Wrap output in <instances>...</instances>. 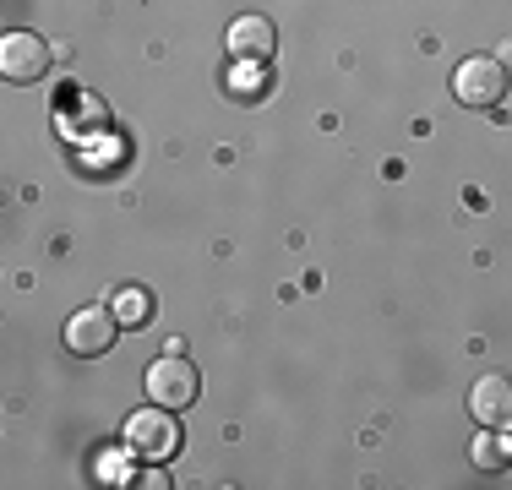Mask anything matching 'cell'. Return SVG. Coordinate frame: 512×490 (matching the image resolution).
<instances>
[{
  "label": "cell",
  "mask_w": 512,
  "mask_h": 490,
  "mask_svg": "<svg viewBox=\"0 0 512 490\" xmlns=\"http://www.w3.org/2000/svg\"><path fill=\"white\" fill-rule=\"evenodd\" d=\"M120 441H126V452H137V458H148V463H164V458H175V447H180L175 409H164V403H153V409H137V414H126V431H120Z\"/></svg>",
  "instance_id": "1"
},
{
  "label": "cell",
  "mask_w": 512,
  "mask_h": 490,
  "mask_svg": "<svg viewBox=\"0 0 512 490\" xmlns=\"http://www.w3.org/2000/svg\"><path fill=\"white\" fill-rule=\"evenodd\" d=\"M453 98L469 104V109H496L507 98V66L491 60V55H469L453 71Z\"/></svg>",
  "instance_id": "2"
},
{
  "label": "cell",
  "mask_w": 512,
  "mask_h": 490,
  "mask_svg": "<svg viewBox=\"0 0 512 490\" xmlns=\"http://www.w3.org/2000/svg\"><path fill=\"white\" fill-rule=\"evenodd\" d=\"M197 365L186 360V354H164V360L148 365V398L164 403V409H186V403H197Z\"/></svg>",
  "instance_id": "3"
},
{
  "label": "cell",
  "mask_w": 512,
  "mask_h": 490,
  "mask_svg": "<svg viewBox=\"0 0 512 490\" xmlns=\"http://www.w3.org/2000/svg\"><path fill=\"white\" fill-rule=\"evenodd\" d=\"M115 333H120V316L109 311V305H82L66 322V349L82 354V360H93V354L115 349Z\"/></svg>",
  "instance_id": "4"
},
{
  "label": "cell",
  "mask_w": 512,
  "mask_h": 490,
  "mask_svg": "<svg viewBox=\"0 0 512 490\" xmlns=\"http://www.w3.org/2000/svg\"><path fill=\"white\" fill-rule=\"evenodd\" d=\"M55 49L39 39V33H6L0 39V77L6 82H39L50 71Z\"/></svg>",
  "instance_id": "5"
},
{
  "label": "cell",
  "mask_w": 512,
  "mask_h": 490,
  "mask_svg": "<svg viewBox=\"0 0 512 490\" xmlns=\"http://www.w3.org/2000/svg\"><path fill=\"white\" fill-rule=\"evenodd\" d=\"M469 414L485 425V431L512 425V382L507 376H480V382L469 387Z\"/></svg>",
  "instance_id": "6"
},
{
  "label": "cell",
  "mask_w": 512,
  "mask_h": 490,
  "mask_svg": "<svg viewBox=\"0 0 512 490\" xmlns=\"http://www.w3.org/2000/svg\"><path fill=\"white\" fill-rule=\"evenodd\" d=\"M273 44H278V28L267 17H256V11L229 28V49H235V60H267V55H273Z\"/></svg>",
  "instance_id": "7"
},
{
  "label": "cell",
  "mask_w": 512,
  "mask_h": 490,
  "mask_svg": "<svg viewBox=\"0 0 512 490\" xmlns=\"http://www.w3.org/2000/svg\"><path fill=\"white\" fill-rule=\"evenodd\" d=\"M148 311H153V305H148V294H142V289H120V300H115L120 327H142V322H148Z\"/></svg>",
  "instance_id": "8"
},
{
  "label": "cell",
  "mask_w": 512,
  "mask_h": 490,
  "mask_svg": "<svg viewBox=\"0 0 512 490\" xmlns=\"http://www.w3.org/2000/svg\"><path fill=\"white\" fill-rule=\"evenodd\" d=\"M229 82H235V93H240V98H256V93H262V82H267L262 60H251V66L240 60V66H235V77H229Z\"/></svg>",
  "instance_id": "9"
}]
</instances>
